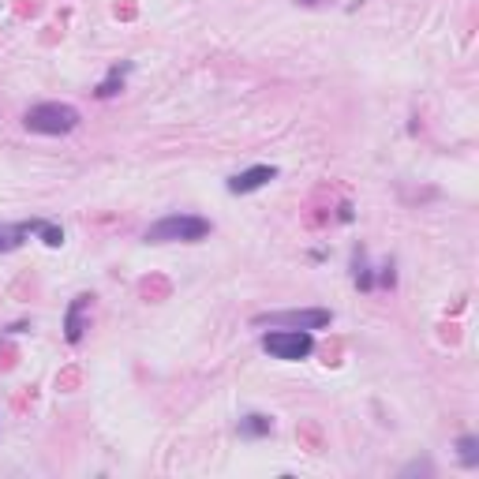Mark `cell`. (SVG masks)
I'll return each mask as SVG.
<instances>
[{
  "label": "cell",
  "mask_w": 479,
  "mask_h": 479,
  "mask_svg": "<svg viewBox=\"0 0 479 479\" xmlns=\"http://www.w3.org/2000/svg\"><path fill=\"white\" fill-rule=\"evenodd\" d=\"M416 472H431V465H427V461H416V465H409L401 475H416Z\"/></svg>",
  "instance_id": "4fadbf2b"
},
{
  "label": "cell",
  "mask_w": 479,
  "mask_h": 479,
  "mask_svg": "<svg viewBox=\"0 0 479 479\" xmlns=\"http://www.w3.org/2000/svg\"><path fill=\"white\" fill-rule=\"evenodd\" d=\"M457 457L465 468H475L479 465V438L475 435H461L457 438Z\"/></svg>",
  "instance_id": "7c38bea8"
},
{
  "label": "cell",
  "mask_w": 479,
  "mask_h": 479,
  "mask_svg": "<svg viewBox=\"0 0 479 479\" xmlns=\"http://www.w3.org/2000/svg\"><path fill=\"white\" fill-rule=\"evenodd\" d=\"M27 225H31V236H38L45 247H60V244H64V229H60V225L41 221V217H34V221H27Z\"/></svg>",
  "instance_id": "8fae6325"
},
{
  "label": "cell",
  "mask_w": 479,
  "mask_h": 479,
  "mask_svg": "<svg viewBox=\"0 0 479 479\" xmlns=\"http://www.w3.org/2000/svg\"><path fill=\"white\" fill-rule=\"evenodd\" d=\"M23 124H27V132H34V135H68L79 128V109L64 106V102H41V106L27 109Z\"/></svg>",
  "instance_id": "7a4b0ae2"
},
{
  "label": "cell",
  "mask_w": 479,
  "mask_h": 479,
  "mask_svg": "<svg viewBox=\"0 0 479 479\" xmlns=\"http://www.w3.org/2000/svg\"><path fill=\"white\" fill-rule=\"evenodd\" d=\"M334 322V311L326 308H299V311H270L255 315L251 326H270V330H322Z\"/></svg>",
  "instance_id": "277c9868"
},
{
  "label": "cell",
  "mask_w": 479,
  "mask_h": 479,
  "mask_svg": "<svg viewBox=\"0 0 479 479\" xmlns=\"http://www.w3.org/2000/svg\"><path fill=\"white\" fill-rule=\"evenodd\" d=\"M296 5H308V8H318V5H326V0H296Z\"/></svg>",
  "instance_id": "5bb4252c"
},
{
  "label": "cell",
  "mask_w": 479,
  "mask_h": 479,
  "mask_svg": "<svg viewBox=\"0 0 479 479\" xmlns=\"http://www.w3.org/2000/svg\"><path fill=\"white\" fill-rule=\"evenodd\" d=\"M128 75H132V60H124V64H113L109 68V75L102 83H97V97H116L120 90H124V83H128Z\"/></svg>",
  "instance_id": "ba28073f"
},
{
  "label": "cell",
  "mask_w": 479,
  "mask_h": 479,
  "mask_svg": "<svg viewBox=\"0 0 479 479\" xmlns=\"http://www.w3.org/2000/svg\"><path fill=\"white\" fill-rule=\"evenodd\" d=\"M270 180H277V165H251V169H244V172L233 176V180H229V191H233V195H251V191L266 188Z\"/></svg>",
  "instance_id": "8992f818"
},
{
  "label": "cell",
  "mask_w": 479,
  "mask_h": 479,
  "mask_svg": "<svg viewBox=\"0 0 479 479\" xmlns=\"http://www.w3.org/2000/svg\"><path fill=\"white\" fill-rule=\"evenodd\" d=\"M90 304H94V296H87V292H79V296H75L71 304H68V311H64V341H68V345H79L83 334L90 330V326H87Z\"/></svg>",
  "instance_id": "5b68a950"
},
{
  "label": "cell",
  "mask_w": 479,
  "mask_h": 479,
  "mask_svg": "<svg viewBox=\"0 0 479 479\" xmlns=\"http://www.w3.org/2000/svg\"><path fill=\"white\" fill-rule=\"evenodd\" d=\"M210 236V221L198 214H165L161 221H154L146 229V244H195Z\"/></svg>",
  "instance_id": "6da1fadb"
},
{
  "label": "cell",
  "mask_w": 479,
  "mask_h": 479,
  "mask_svg": "<svg viewBox=\"0 0 479 479\" xmlns=\"http://www.w3.org/2000/svg\"><path fill=\"white\" fill-rule=\"evenodd\" d=\"M352 281H356V289H364V292L378 289V270H371V263H367V247L352 251Z\"/></svg>",
  "instance_id": "52a82bcc"
},
{
  "label": "cell",
  "mask_w": 479,
  "mask_h": 479,
  "mask_svg": "<svg viewBox=\"0 0 479 479\" xmlns=\"http://www.w3.org/2000/svg\"><path fill=\"white\" fill-rule=\"evenodd\" d=\"M270 431H273V419L263 416V412H247V416L240 419V435H244V438H266Z\"/></svg>",
  "instance_id": "30bf717a"
},
{
  "label": "cell",
  "mask_w": 479,
  "mask_h": 479,
  "mask_svg": "<svg viewBox=\"0 0 479 479\" xmlns=\"http://www.w3.org/2000/svg\"><path fill=\"white\" fill-rule=\"evenodd\" d=\"M27 236H31V225H27V221H19V225L0 221V255H8V251H19Z\"/></svg>",
  "instance_id": "9c48e42d"
},
{
  "label": "cell",
  "mask_w": 479,
  "mask_h": 479,
  "mask_svg": "<svg viewBox=\"0 0 479 479\" xmlns=\"http://www.w3.org/2000/svg\"><path fill=\"white\" fill-rule=\"evenodd\" d=\"M263 352H270L273 360H285V364L308 360L315 352V334L311 330H270L263 334Z\"/></svg>",
  "instance_id": "3957f363"
}]
</instances>
